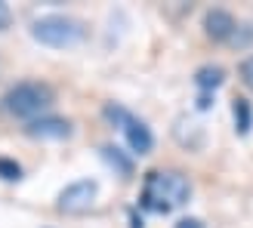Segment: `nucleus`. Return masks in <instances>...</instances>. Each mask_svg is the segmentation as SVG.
<instances>
[{"label":"nucleus","mask_w":253,"mask_h":228,"mask_svg":"<svg viewBox=\"0 0 253 228\" xmlns=\"http://www.w3.org/2000/svg\"><path fill=\"white\" fill-rule=\"evenodd\" d=\"M124 136H126V145H130L133 154H148L151 148H155V136H151L148 123H142L139 117H130V123L124 126Z\"/></svg>","instance_id":"7"},{"label":"nucleus","mask_w":253,"mask_h":228,"mask_svg":"<svg viewBox=\"0 0 253 228\" xmlns=\"http://www.w3.org/2000/svg\"><path fill=\"white\" fill-rule=\"evenodd\" d=\"M235 49H247V46H253V22H244V25H238V31H235V37L229 40Z\"/></svg>","instance_id":"12"},{"label":"nucleus","mask_w":253,"mask_h":228,"mask_svg":"<svg viewBox=\"0 0 253 228\" xmlns=\"http://www.w3.org/2000/svg\"><path fill=\"white\" fill-rule=\"evenodd\" d=\"M192 197V182L176 170H155L145 176L142 207L151 213H170Z\"/></svg>","instance_id":"1"},{"label":"nucleus","mask_w":253,"mask_h":228,"mask_svg":"<svg viewBox=\"0 0 253 228\" xmlns=\"http://www.w3.org/2000/svg\"><path fill=\"white\" fill-rule=\"evenodd\" d=\"M232 114H235V130H238V136H247L250 126H253V108H250V102H247V99H235Z\"/></svg>","instance_id":"10"},{"label":"nucleus","mask_w":253,"mask_h":228,"mask_svg":"<svg viewBox=\"0 0 253 228\" xmlns=\"http://www.w3.org/2000/svg\"><path fill=\"white\" fill-rule=\"evenodd\" d=\"M9 25H12V9H9V3L0 0V31H6Z\"/></svg>","instance_id":"15"},{"label":"nucleus","mask_w":253,"mask_h":228,"mask_svg":"<svg viewBox=\"0 0 253 228\" xmlns=\"http://www.w3.org/2000/svg\"><path fill=\"white\" fill-rule=\"evenodd\" d=\"M238 31V22L229 9H219V6H213L207 9V16H204V34L210 37V40H216V43H229L232 37Z\"/></svg>","instance_id":"5"},{"label":"nucleus","mask_w":253,"mask_h":228,"mask_svg":"<svg viewBox=\"0 0 253 228\" xmlns=\"http://www.w3.org/2000/svg\"><path fill=\"white\" fill-rule=\"evenodd\" d=\"M173 228H204V222L201 219H195V216H188V219H179Z\"/></svg>","instance_id":"16"},{"label":"nucleus","mask_w":253,"mask_h":228,"mask_svg":"<svg viewBox=\"0 0 253 228\" xmlns=\"http://www.w3.org/2000/svg\"><path fill=\"white\" fill-rule=\"evenodd\" d=\"M195 83H198L201 93L219 90V86L225 83V68H219V65H204V68H198V71H195Z\"/></svg>","instance_id":"8"},{"label":"nucleus","mask_w":253,"mask_h":228,"mask_svg":"<svg viewBox=\"0 0 253 228\" xmlns=\"http://www.w3.org/2000/svg\"><path fill=\"white\" fill-rule=\"evenodd\" d=\"M207 108H213V93H201L198 96V111H207Z\"/></svg>","instance_id":"17"},{"label":"nucleus","mask_w":253,"mask_h":228,"mask_svg":"<svg viewBox=\"0 0 253 228\" xmlns=\"http://www.w3.org/2000/svg\"><path fill=\"white\" fill-rule=\"evenodd\" d=\"M0 179L19 182V179H22V167H19L16 160H9V157H0Z\"/></svg>","instance_id":"13"},{"label":"nucleus","mask_w":253,"mask_h":228,"mask_svg":"<svg viewBox=\"0 0 253 228\" xmlns=\"http://www.w3.org/2000/svg\"><path fill=\"white\" fill-rule=\"evenodd\" d=\"M25 133H28L31 139H53V142H59V139H68L71 136V120L65 117H37L31 120L28 126H25Z\"/></svg>","instance_id":"6"},{"label":"nucleus","mask_w":253,"mask_h":228,"mask_svg":"<svg viewBox=\"0 0 253 228\" xmlns=\"http://www.w3.org/2000/svg\"><path fill=\"white\" fill-rule=\"evenodd\" d=\"M102 114H105V120H108L111 126H118V130H124V126L130 123V117H133V114L126 111L124 105H118V102H108V105L102 108Z\"/></svg>","instance_id":"11"},{"label":"nucleus","mask_w":253,"mask_h":228,"mask_svg":"<svg viewBox=\"0 0 253 228\" xmlns=\"http://www.w3.org/2000/svg\"><path fill=\"white\" fill-rule=\"evenodd\" d=\"M238 74H241V80H244V86H247V90H253V56L241 62V68H238Z\"/></svg>","instance_id":"14"},{"label":"nucleus","mask_w":253,"mask_h":228,"mask_svg":"<svg viewBox=\"0 0 253 228\" xmlns=\"http://www.w3.org/2000/svg\"><path fill=\"white\" fill-rule=\"evenodd\" d=\"M31 37L49 49H71V46L84 43L86 28H84V22L71 19V16H43L31 25Z\"/></svg>","instance_id":"3"},{"label":"nucleus","mask_w":253,"mask_h":228,"mask_svg":"<svg viewBox=\"0 0 253 228\" xmlns=\"http://www.w3.org/2000/svg\"><path fill=\"white\" fill-rule=\"evenodd\" d=\"M99 197V182L96 179H78L65 185L59 191V210L68 213V216H81V213H86Z\"/></svg>","instance_id":"4"},{"label":"nucleus","mask_w":253,"mask_h":228,"mask_svg":"<svg viewBox=\"0 0 253 228\" xmlns=\"http://www.w3.org/2000/svg\"><path fill=\"white\" fill-rule=\"evenodd\" d=\"M53 90H49L46 83L41 80H22L16 86H9V90L3 93V111L12 114V117H22V120H37V117H43L41 111H46L49 105H53Z\"/></svg>","instance_id":"2"},{"label":"nucleus","mask_w":253,"mask_h":228,"mask_svg":"<svg viewBox=\"0 0 253 228\" xmlns=\"http://www.w3.org/2000/svg\"><path fill=\"white\" fill-rule=\"evenodd\" d=\"M99 151H102V157H105L108 167H115V170L124 176V179H130V176H133V160L126 157L121 148H115V145H102Z\"/></svg>","instance_id":"9"}]
</instances>
